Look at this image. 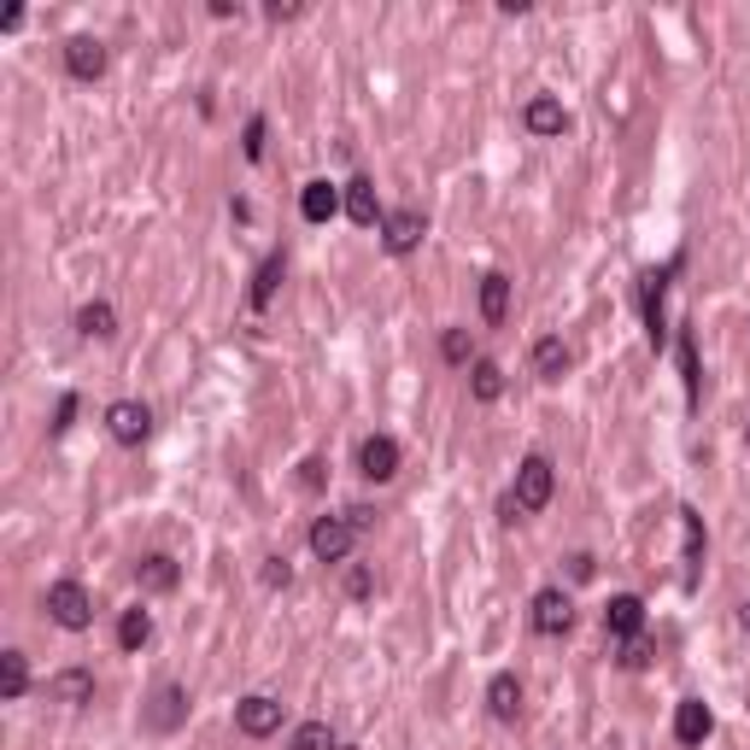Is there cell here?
<instances>
[{
	"label": "cell",
	"instance_id": "obj_23",
	"mask_svg": "<svg viewBox=\"0 0 750 750\" xmlns=\"http://www.w3.org/2000/svg\"><path fill=\"white\" fill-rule=\"evenodd\" d=\"M680 527H686V587H697V569H704V552H709V534H704V516L692 504H680Z\"/></svg>",
	"mask_w": 750,
	"mask_h": 750
},
{
	"label": "cell",
	"instance_id": "obj_34",
	"mask_svg": "<svg viewBox=\"0 0 750 750\" xmlns=\"http://www.w3.org/2000/svg\"><path fill=\"white\" fill-rule=\"evenodd\" d=\"M264 587H294V562H287V557H264Z\"/></svg>",
	"mask_w": 750,
	"mask_h": 750
},
{
	"label": "cell",
	"instance_id": "obj_19",
	"mask_svg": "<svg viewBox=\"0 0 750 750\" xmlns=\"http://www.w3.org/2000/svg\"><path fill=\"white\" fill-rule=\"evenodd\" d=\"M282 276H287V259H282V252H270V259L252 270V287H247V305H252V311H270V299H276Z\"/></svg>",
	"mask_w": 750,
	"mask_h": 750
},
{
	"label": "cell",
	"instance_id": "obj_27",
	"mask_svg": "<svg viewBox=\"0 0 750 750\" xmlns=\"http://www.w3.org/2000/svg\"><path fill=\"white\" fill-rule=\"evenodd\" d=\"M469 394L481 399V405H492L504 394V370L492 364V357H475V370H469Z\"/></svg>",
	"mask_w": 750,
	"mask_h": 750
},
{
	"label": "cell",
	"instance_id": "obj_8",
	"mask_svg": "<svg viewBox=\"0 0 750 750\" xmlns=\"http://www.w3.org/2000/svg\"><path fill=\"white\" fill-rule=\"evenodd\" d=\"M282 704L276 697H264V692H252V697H241V704H235V727L247 732V739H270V732L282 727Z\"/></svg>",
	"mask_w": 750,
	"mask_h": 750
},
{
	"label": "cell",
	"instance_id": "obj_32",
	"mask_svg": "<svg viewBox=\"0 0 750 750\" xmlns=\"http://www.w3.org/2000/svg\"><path fill=\"white\" fill-rule=\"evenodd\" d=\"M241 152H247L252 164L264 159V117H247V129H241Z\"/></svg>",
	"mask_w": 750,
	"mask_h": 750
},
{
	"label": "cell",
	"instance_id": "obj_25",
	"mask_svg": "<svg viewBox=\"0 0 750 750\" xmlns=\"http://www.w3.org/2000/svg\"><path fill=\"white\" fill-rule=\"evenodd\" d=\"M77 329L89 334V340H112V334H117V311H112L106 299H89V305L77 311Z\"/></svg>",
	"mask_w": 750,
	"mask_h": 750
},
{
	"label": "cell",
	"instance_id": "obj_17",
	"mask_svg": "<svg viewBox=\"0 0 750 750\" xmlns=\"http://www.w3.org/2000/svg\"><path fill=\"white\" fill-rule=\"evenodd\" d=\"M182 715H188V692L177 686V680H164V686L152 692L147 727H152V732H177V727H182Z\"/></svg>",
	"mask_w": 750,
	"mask_h": 750
},
{
	"label": "cell",
	"instance_id": "obj_35",
	"mask_svg": "<svg viewBox=\"0 0 750 750\" xmlns=\"http://www.w3.org/2000/svg\"><path fill=\"white\" fill-rule=\"evenodd\" d=\"M264 19H270V24H287V19H299V0H270V7H264Z\"/></svg>",
	"mask_w": 750,
	"mask_h": 750
},
{
	"label": "cell",
	"instance_id": "obj_22",
	"mask_svg": "<svg viewBox=\"0 0 750 750\" xmlns=\"http://www.w3.org/2000/svg\"><path fill=\"white\" fill-rule=\"evenodd\" d=\"M504 317H510V276H504V270H487V276H481V322H487V329H499Z\"/></svg>",
	"mask_w": 750,
	"mask_h": 750
},
{
	"label": "cell",
	"instance_id": "obj_33",
	"mask_svg": "<svg viewBox=\"0 0 750 750\" xmlns=\"http://www.w3.org/2000/svg\"><path fill=\"white\" fill-rule=\"evenodd\" d=\"M370 592H375V575L364 569V562H352L346 569V599H370Z\"/></svg>",
	"mask_w": 750,
	"mask_h": 750
},
{
	"label": "cell",
	"instance_id": "obj_1",
	"mask_svg": "<svg viewBox=\"0 0 750 750\" xmlns=\"http://www.w3.org/2000/svg\"><path fill=\"white\" fill-rule=\"evenodd\" d=\"M552 492H557V469H552V457H545V452H527V457H522V469H516V487H510V499H516L522 516H539V510L552 504Z\"/></svg>",
	"mask_w": 750,
	"mask_h": 750
},
{
	"label": "cell",
	"instance_id": "obj_10",
	"mask_svg": "<svg viewBox=\"0 0 750 750\" xmlns=\"http://www.w3.org/2000/svg\"><path fill=\"white\" fill-rule=\"evenodd\" d=\"M135 587L152 592V599H164V592L182 587V562L170 557V552H147L141 562H135Z\"/></svg>",
	"mask_w": 750,
	"mask_h": 750
},
{
	"label": "cell",
	"instance_id": "obj_6",
	"mask_svg": "<svg viewBox=\"0 0 750 750\" xmlns=\"http://www.w3.org/2000/svg\"><path fill=\"white\" fill-rule=\"evenodd\" d=\"M106 434L117 440V446H141V440L152 434V411L141 399H112L106 405Z\"/></svg>",
	"mask_w": 750,
	"mask_h": 750
},
{
	"label": "cell",
	"instance_id": "obj_26",
	"mask_svg": "<svg viewBox=\"0 0 750 750\" xmlns=\"http://www.w3.org/2000/svg\"><path fill=\"white\" fill-rule=\"evenodd\" d=\"M147 639H152V616H147L141 604L124 610V616H117V651H141Z\"/></svg>",
	"mask_w": 750,
	"mask_h": 750
},
{
	"label": "cell",
	"instance_id": "obj_21",
	"mask_svg": "<svg viewBox=\"0 0 750 750\" xmlns=\"http://www.w3.org/2000/svg\"><path fill=\"white\" fill-rule=\"evenodd\" d=\"M569 364H575V352L562 346L557 334H539V340H534V375H539V382H562V375H569Z\"/></svg>",
	"mask_w": 750,
	"mask_h": 750
},
{
	"label": "cell",
	"instance_id": "obj_40",
	"mask_svg": "<svg viewBox=\"0 0 750 750\" xmlns=\"http://www.w3.org/2000/svg\"><path fill=\"white\" fill-rule=\"evenodd\" d=\"M745 440H750V429H745Z\"/></svg>",
	"mask_w": 750,
	"mask_h": 750
},
{
	"label": "cell",
	"instance_id": "obj_4",
	"mask_svg": "<svg viewBox=\"0 0 750 750\" xmlns=\"http://www.w3.org/2000/svg\"><path fill=\"white\" fill-rule=\"evenodd\" d=\"M352 545H357V527L346 522V510H340V516H317L311 522V557L317 562H346Z\"/></svg>",
	"mask_w": 750,
	"mask_h": 750
},
{
	"label": "cell",
	"instance_id": "obj_5",
	"mask_svg": "<svg viewBox=\"0 0 750 750\" xmlns=\"http://www.w3.org/2000/svg\"><path fill=\"white\" fill-rule=\"evenodd\" d=\"M422 235H429V217H422L417 206H399L382 217V247L394 252V259H411V252L422 247Z\"/></svg>",
	"mask_w": 750,
	"mask_h": 750
},
{
	"label": "cell",
	"instance_id": "obj_3",
	"mask_svg": "<svg viewBox=\"0 0 750 750\" xmlns=\"http://www.w3.org/2000/svg\"><path fill=\"white\" fill-rule=\"evenodd\" d=\"M42 604H47V616H54L65 634H89V627H94V599H89V587H82V581H54Z\"/></svg>",
	"mask_w": 750,
	"mask_h": 750
},
{
	"label": "cell",
	"instance_id": "obj_13",
	"mask_svg": "<svg viewBox=\"0 0 750 750\" xmlns=\"http://www.w3.org/2000/svg\"><path fill=\"white\" fill-rule=\"evenodd\" d=\"M709 732H715V715H709L704 697H680V704H674V739L686 750H697Z\"/></svg>",
	"mask_w": 750,
	"mask_h": 750
},
{
	"label": "cell",
	"instance_id": "obj_24",
	"mask_svg": "<svg viewBox=\"0 0 750 750\" xmlns=\"http://www.w3.org/2000/svg\"><path fill=\"white\" fill-rule=\"evenodd\" d=\"M24 692H30V657L24 651H0V697L19 704Z\"/></svg>",
	"mask_w": 750,
	"mask_h": 750
},
{
	"label": "cell",
	"instance_id": "obj_36",
	"mask_svg": "<svg viewBox=\"0 0 750 750\" xmlns=\"http://www.w3.org/2000/svg\"><path fill=\"white\" fill-rule=\"evenodd\" d=\"M71 422H77V394H65V399H59V411H54V434H65Z\"/></svg>",
	"mask_w": 750,
	"mask_h": 750
},
{
	"label": "cell",
	"instance_id": "obj_11",
	"mask_svg": "<svg viewBox=\"0 0 750 750\" xmlns=\"http://www.w3.org/2000/svg\"><path fill=\"white\" fill-rule=\"evenodd\" d=\"M604 634L610 639H639L645 634V599L639 592H616V599L604 604Z\"/></svg>",
	"mask_w": 750,
	"mask_h": 750
},
{
	"label": "cell",
	"instance_id": "obj_38",
	"mask_svg": "<svg viewBox=\"0 0 750 750\" xmlns=\"http://www.w3.org/2000/svg\"><path fill=\"white\" fill-rule=\"evenodd\" d=\"M569 575H575V581H592V557L575 552V557H569Z\"/></svg>",
	"mask_w": 750,
	"mask_h": 750
},
{
	"label": "cell",
	"instance_id": "obj_29",
	"mask_svg": "<svg viewBox=\"0 0 750 750\" xmlns=\"http://www.w3.org/2000/svg\"><path fill=\"white\" fill-rule=\"evenodd\" d=\"M287 750H334V727L329 721H299L294 739H287Z\"/></svg>",
	"mask_w": 750,
	"mask_h": 750
},
{
	"label": "cell",
	"instance_id": "obj_20",
	"mask_svg": "<svg viewBox=\"0 0 750 750\" xmlns=\"http://www.w3.org/2000/svg\"><path fill=\"white\" fill-rule=\"evenodd\" d=\"M47 692H54V704L82 709V704H94V674L89 669H59L54 680H47Z\"/></svg>",
	"mask_w": 750,
	"mask_h": 750
},
{
	"label": "cell",
	"instance_id": "obj_12",
	"mask_svg": "<svg viewBox=\"0 0 750 750\" xmlns=\"http://www.w3.org/2000/svg\"><path fill=\"white\" fill-rule=\"evenodd\" d=\"M106 42H94V36H71L65 42V71H71L77 82H94V77H106Z\"/></svg>",
	"mask_w": 750,
	"mask_h": 750
},
{
	"label": "cell",
	"instance_id": "obj_15",
	"mask_svg": "<svg viewBox=\"0 0 750 750\" xmlns=\"http://www.w3.org/2000/svg\"><path fill=\"white\" fill-rule=\"evenodd\" d=\"M340 200H346V188H334L329 177H317V182L299 188V217H305V224H329V217L340 212Z\"/></svg>",
	"mask_w": 750,
	"mask_h": 750
},
{
	"label": "cell",
	"instance_id": "obj_2",
	"mask_svg": "<svg viewBox=\"0 0 750 750\" xmlns=\"http://www.w3.org/2000/svg\"><path fill=\"white\" fill-rule=\"evenodd\" d=\"M686 264V259H669L662 270H645L639 276V311H645V334H651V346L662 352L669 346V317H662V299H669V276Z\"/></svg>",
	"mask_w": 750,
	"mask_h": 750
},
{
	"label": "cell",
	"instance_id": "obj_18",
	"mask_svg": "<svg viewBox=\"0 0 750 750\" xmlns=\"http://www.w3.org/2000/svg\"><path fill=\"white\" fill-rule=\"evenodd\" d=\"M487 715H492V721H516V715H522V680L516 674H492L487 680Z\"/></svg>",
	"mask_w": 750,
	"mask_h": 750
},
{
	"label": "cell",
	"instance_id": "obj_39",
	"mask_svg": "<svg viewBox=\"0 0 750 750\" xmlns=\"http://www.w3.org/2000/svg\"><path fill=\"white\" fill-rule=\"evenodd\" d=\"M739 622H745V627H750V604H739Z\"/></svg>",
	"mask_w": 750,
	"mask_h": 750
},
{
	"label": "cell",
	"instance_id": "obj_14",
	"mask_svg": "<svg viewBox=\"0 0 750 750\" xmlns=\"http://www.w3.org/2000/svg\"><path fill=\"white\" fill-rule=\"evenodd\" d=\"M340 212H346L357 229H382V217H387L382 200H375V182H370V177H352V182H346V200H340Z\"/></svg>",
	"mask_w": 750,
	"mask_h": 750
},
{
	"label": "cell",
	"instance_id": "obj_37",
	"mask_svg": "<svg viewBox=\"0 0 750 750\" xmlns=\"http://www.w3.org/2000/svg\"><path fill=\"white\" fill-rule=\"evenodd\" d=\"M299 487H322V457H305L299 464Z\"/></svg>",
	"mask_w": 750,
	"mask_h": 750
},
{
	"label": "cell",
	"instance_id": "obj_30",
	"mask_svg": "<svg viewBox=\"0 0 750 750\" xmlns=\"http://www.w3.org/2000/svg\"><path fill=\"white\" fill-rule=\"evenodd\" d=\"M645 662H651V639H616V669H627V674H634V669H645Z\"/></svg>",
	"mask_w": 750,
	"mask_h": 750
},
{
	"label": "cell",
	"instance_id": "obj_28",
	"mask_svg": "<svg viewBox=\"0 0 750 750\" xmlns=\"http://www.w3.org/2000/svg\"><path fill=\"white\" fill-rule=\"evenodd\" d=\"M674 352H680V382H686V405H697V382H704V370H697V340H692V329H680Z\"/></svg>",
	"mask_w": 750,
	"mask_h": 750
},
{
	"label": "cell",
	"instance_id": "obj_16",
	"mask_svg": "<svg viewBox=\"0 0 750 750\" xmlns=\"http://www.w3.org/2000/svg\"><path fill=\"white\" fill-rule=\"evenodd\" d=\"M522 124H527V135L552 141V135L569 129V112H562V100H552V94H534V100L522 106Z\"/></svg>",
	"mask_w": 750,
	"mask_h": 750
},
{
	"label": "cell",
	"instance_id": "obj_31",
	"mask_svg": "<svg viewBox=\"0 0 750 750\" xmlns=\"http://www.w3.org/2000/svg\"><path fill=\"white\" fill-rule=\"evenodd\" d=\"M440 357H446V364H469V357H475L469 329H446V334H440Z\"/></svg>",
	"mask_w": 750,
	"mask_h": 750
},
{
	"label": "cell",
	"instance_id": "obj_7",
	"mask_svg": "<svg viewBox=\"0 0 750 750\" xmlns=\"http://www.w3.org/2000/svg\"><path fill=\"white\" fill-rule=\"evenodd\" d=\"M569 627H575V604H569V592H562V587H539V592H534V634L562 639Z\"/></svg>",
	"mask_w": 750,
	"mask_h": 750
},
{
	"label": "cell",
	"instance_id": "obj_9",
	"mask_svg": "<svg viewBox=\"0 0 750 750\" xmlns=\"http://www.w3.org/2000/svg\"><path fill=\"white\" fill-rule=\"evenodd\" d=\"M357 475H364V481H394V475H399V440L394 434H370L364 446H357Z\"/></svg>",
	"mask_w": 750,
	"mask_h": 750
}]
</instances>
